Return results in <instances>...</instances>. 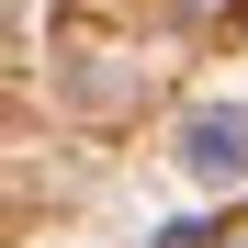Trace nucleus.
<instances>
[{
  "label": "nucleus",
  "instance_id": "f257e3e1",
  "mask_svg": "<svg viewBox=\"0 0 248 248\" xmlns=\"http://www.w3.org/2000/svg\"><path fill=\"white\" fill-rule=\"evenodd\" d=\"M192 170H203V181L248 170V113H203V124H192Z\"/></svg>",
  "mask_w": 248,
  "mask_h": 248
}]
</instances>
